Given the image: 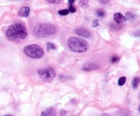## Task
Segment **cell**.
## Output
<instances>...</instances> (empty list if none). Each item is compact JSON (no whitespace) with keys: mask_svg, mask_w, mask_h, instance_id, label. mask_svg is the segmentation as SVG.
Here are the masks:
<instances>
[{"mask_svg":"<svg viewBox=\"0 0 140 116\" xmlns=\"http://www.w3.org/2000/svg\"><path fill=\"white\" fill-rule=\"evenodd\" d=\"M125 18L127 20H128L130 21H134L137 19V15L134 14L132 12H127L126 13V16Z\"/></svg>","mask_w":140,"mask_h":116,"instance_id":"10","label":"cell"},{"mask_svg":"<svg viewBox=\"0 0 140 116\" xmlns=\"http://www.w3.org/2000/svg\"><path fill=\"white\" fill-rule=\"evenodd\" d=\"M96 13H97V15L100 16V17H105V15H106V13H105V10H103L102 9H99L97 10V11H96Z\"/></svg>","mask_w":140,"mask_h":116,"instance_id":"15","label":"cell"},{"mask_svg":"<svg viewBox=\"0 0 140 116\" xmlns=\"http://www.w3.org/2000/svg\"><path fill=\"white\" fill-rule=\"evenodd\" d=\"M30 13V8L29 6H23L18 11V16L20 17H27Z\"/></svg>","mask_w":140,"mask_h":116,"instance_id":"8","label":"cell"},{"mask_svg":"<svg viewBox=\"0 0 140 116\" xmlns=\"http://www.w3.org/2000/svg\"><path fill=\"white\" fill-rule=\"evenodd\" d=\"M56 49H57L56 46L53 43H52V42H47V51L55 50Z\"/></svg>","mask_w":140,"mask_h":116,"instance_id":"14","label":"cell"},{"mask_svg":"<svg viewBox=\"0 0 140 116\" xmlns=\"http://www.w3.org/2000/svg\"><path fill=\"white\" fill-rule=\"evenodd\" d=\"M99 66L94 63H86L83 65L82 69L86 72H91L93 70L99 69Z\"/></svg>","mask_w":140,"mask_h":116,"instance_id":"7","label":"cell"},{"mask_svg":"<svg viewBox=\"0 0 140 116\" xmlns=\"http://www.w3.org/2000/svg\"><path fill=\"white\" fill-rule=\"evenodd\" d=\"M70 78H73V77L70 76L66 75H60V80L61 81H68Z\"/></svg>","mask_w":140,"mask_h":116,"instance_id":"16","label":"cell"},{"mask_svg":"<svg viewBox=\"0 0 140 116\" xmlns=\"http://www.w3.org/2000/svg\"><path fill=\"white\" fill-rule=\"evenodd\" d=\"M6 34L10 40L19 41L27 37V31L23 24L16 23L9 26V27L7 29Z\"/></svg>","mask_w":140,"mask_h":116,"instance_id":"1","label":"cell"},{"mask_svg":"<svg viewBox=\"0 0 140 116\" xmlns=\"http://www.w3.org/2000/svg\"><path fill=\"white\" fill-rule=\"evenodd\" d=\"M114 20L115 22L117 23L118 24L122 23L125 22L127 21L125 16L120 13H115L114 15Z\"/></svg>","mask_w":140,"mask_h":116,"instance_id":"9","label":"cell"},{"mask_svg":"<svg viewBox=\"0 0 140 116\" xmlns=\"http://www.w3.org/2000/svg\"><path fill=\"white\" fill-rule=\"evenodd\" d=\"M68 46L75 53H83L88 49V42L83 38L72 36L68 40Z\"/></svg>","mask_w":140,"mask_h":116,"instance_id":"3","label":"cell"},{"mask_svg":"<svg viewBox=\"0 0 140 116\" xmlns=\"http://www.w3.org/2000/svg\"><path fill=\"white\" fill-rule=\"evenodd\" d=\"M3 116H14L13 115H11V114H7V115H4Z\"/></svg>","mask_w":140,"mask_h":116,"instance_id":"28","label":"cell"},{"mask_svg":"<svg viewBox=\"0 0 140 116\" xmlns=\"http://www.w3.org/2000/svg\"><path fill=\"white\" fill-rule=\"evenodd\" d=\"M41 116H47V113H45V111H43V112H42Z\"/></svg>","mask_w":140,"mask_h":116,"instance_id":"26","label":"cell"},{"mask_svg":"<svg viewBox=\"0 0 140 116\" xmlns=\"http://www.w3.org/2000/svg\"><path fill=\"white\" fill-rule=\"evenodd\" d=\"M45 113H47V116H55L56 115V111H55V109L53 107H51V108H49L48 109L46 110Z\"/></svg>","mask_w":140,"mask_h":116,"instance_id":"11","label":"cell"},{"mask_svg":"<svg viewBox=\"0 0 140 116\" xmlns=\"http://www.w3.org/2000/svg\"><path fill=\"white\" fill-rule=\"evenodd\" d=\"M99 3H103V4H105V3H108L110 2V1L109 0H106V1H104V0H102V1H99Z\"/></svg>","mask_w":140,"mask_h":116,"instance_id":"24","label":"cell"},{"mask_svg":"<svg viewBox=\"0 0 140 116\" xmlns=\"http://www.w3.org/2000/svg\"><path fill=\"white\" fill-rule=\"evenodd\" d=\"M57 31V28L51 23H39L36 25L34 28V34L39 38H45L54 35Z\"/></svg>","mask_w":140,"mask_h":116,"instance_id":"2","label":"cell"},{"mask_svg":"<svg viewBox=\"0 0 140 116\" xmlns=\"http://www.w3.org/2000/svg\"><path fill=\"white\" fill-rule=\"evenodd\" d=\"M66 111H65V110H61L60 112V116H66Z\"/></svg>","mask_w":140,"mask_h":116,"instance_id":"23","label":"cell"},{"mask_svg":"<svg viewBox=\"0 0 140 116\" xmlns=\"http://www.w3.org/2000/svg\"><path fill=\"white\" fill-rule=\"evenodd\" d=\"M23 52L26 55L33 59H40L45 55L43 49L38 44H30L26 46L23 49Z\"/></svg>","mask_w":140,"mask_h":116,"instance_id":"4","label":"cell"},{"mask_svg":"<svg viewBox=\"0 0 140 116\" xmlns=\"http://www.w3.org/2000/svg\"><path fill=\"white\" fill-rule=\"evenodd\" d=\"M99 25V21L98 19H94V21H93V23H92V27L94 28H95V27H97Z\"/></svg>","mask_w":140,"mask_h":116,"instance_id":"18","label":"cell"},{"mask_svg":"<svg viewBox=\"0 0 140 116\" xmlns=\"http://www.w3.org/2000/svg\"><path fill=\"white\" fill-rule=\"evenodd\" d=\"M75 0H73V1H70V0H69V1H68V3H70V5H72V4H73V3H75Z\"/></svg>","mask_w":140,"mask_h":116,"instance_id":"25","label":"cell"},{"mask_svg":"<svg viewBox=\"0 0 140 116\" xmlns=\"http://www.w3.org/2000/svg\"><path fill=\"white\" fill-rule=\"evenodd\" d=\"M119 60H120V57H119L114 56L112 57V59H111V62H112V63H115V62H118Z\"/></svg>","mask_w":140,"mask_h":116,"instance_id":"21","label":"cell"},{"mask_svg":"<svg viewBox=\"0 0 140 116\" xmlns=\"http://www.w3.org/2000/svg\"><path fill=\"white\" fill-rule=\"evenodd\" d=\"M38 75L42 80L46 82L52 81L56 77L55 71L51 68L38 70Z\"/></svg>","mask_w":140,"mask_h":116,"instance_id":"5","label":"cell"},{"mask_svg":"<svg viewBox=\"0 0 140 116\" xmlns=\"http://www.w3.org/2000/svg\"><path fill=\"white\" fill-rule=\"evenodd\" d=\"M88 3V1H79V5L83 8L87 6Z\"/></svg>","mask_w":140,"mask_h":116,"instance_id":"20","label":"cell"},{"mask_svg":"<svg viewBox=\"0 0 140 116\" xmlns=\"http://www.w3.org/2000/svg\"><path fill=\"white\" fill-rule=\"evenodd\" d=\"M75 33L79 36H82L83 38H89L92 35L90 31L85 29H76L75 30Z\"/></svg>","mask_w":140,"mask_h":116,"instance_id":"6","label":"cell"},{"mask_svg":"<svg viewBox=\"0 0 140 116\" xmlns=\"http://www.w3.org/2000/svg\"><path fill=\"white\" fill-rule=\"evenodd\" d=\"M48 3H59L61 2V0H53V1H51V0H48L47 1Z\"/></svg>","mask_w":140,"mask_h":116,"instance_id":"22","label":"cell"},{"mask_svg":"<svg viewBox=\"0 0 140 116\" xmlns=\"http://www.w3.org/2000/svg\"><path fill=\"white\" fill-rule=\"evenodd\" d=\"M126 81H127L126 77H121L120 78L118 79V85L119 86H123L126 83Z\"/></svg>","mask_w":140,"mask_h":116,"instance_id":"13","label":"cell"},{"mask_svg":"<svg viewBox=\"0 0 140 116\" xmlns=\"http://www.w3.org/2000/svg\"><path fill=\"white\" fill-rule=\"evenodd\" d=\"M102 116H110L109 114H107V113H103L102 115Z\"/></svg>","mask_w":140,"mask_h":116,"instance_id":"27","label":"cell"},{"mask_svg":"<svg viewBox=\"0 0 140 116\" xmlns=\"http://www.w3.org/2000/svg\"><path fill=\"white\" fill-rule=\"evenodd\" d=\"M140 78H139V77H135V78L133 80V81H132V86H133V88L134 89L137 88V87H138L139 84H140Z\"/></svg>","mask_w":140,"mask_h":116,"instance_id":"12","label":"cell"},{"mask_svg":"<svg viewBox=\"0 0 140 116\" xmlns=\"http://www.w3.org/2000/svg\"><path fill=\"white\" fill-rule=\"evenodd\" d=\"M68 11H69V13H74L76 12V8L75 6H73V5H70V6H69V8H68Z\"/></svg>","mask_w":140,"mask_h":116,"instance_id":"19","label":"cell"},{"mask_svg":"<svg viewBox=\"0 0 140 116\" xmlns=\"http://www.w3.org/2000/svg\"><path fill=\"white\" fill-rule=\"evenodd\" d=\"M68 13H69V11L68 9L61 10L58 11V14L61 16H66L68 14Z\"/></svg>","mask_w":140,"mask_h":116,"instance_id":"17","label":"cell"}]
</instances>
